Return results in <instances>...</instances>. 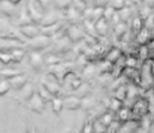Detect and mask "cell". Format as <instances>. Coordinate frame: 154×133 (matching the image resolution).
Here are the masks:
<instances>
[{"mask_svg":"<svg viewBox=\"0 0 154 133\" xmlns=\"http://www.w3.org/2000/svg\"><path fill=\"white\" fill-rule=\"evenodd\" d=\"M15 5L14 3H11L10 0H2L0 2V11H2L4 15L12 16L15 15Z\"/></svg>","mask_w":154,"mask_h":133,"instance_id":"30bf717a","label":"cell"},{"mask_svg":"<svg viewBox=\"0 0 154 133\" xmlns=\"http://www.w3.org/2000/svg\"><path fill=\"white\" fill-rule=\"evenodd\" d=\"M149 38H150L149 29H147L146 26H145L143 29H142L141 31L137 34V40H138V42L141 44V45H146V44L149 42Z\"/></svg>","mask_w":154,"mask_h":133,"instance_id":"9a60e30c","label":"cell"},{"mask_svg":"<svg viewBox=\"0 0 154 133\" xmlns=\"http://www.w3.org/2000/svg\"><path fill=\"white\" fill-rule=\"evenodd\" d=\"M107 19L106 18H101L99 19L97 22L95 23V27H96V31H97V34L100 35H106L107 30H108V24H107Z\"/></svg>","mask_w":154,"mask_h":133,"instance_id":"5bb4252c","label":"cell"},{"mask_svg":"<svg viewBox=\"0 0 154 133\" xmlns=\"http://www.w3.org/2000/svg\"><path fill=\"white\" fill-rule=\"evenodd\" d=\"M38 92H39V95L43 98V101L45 102H49V101H53V94L50 92V91L48 90V88L45 87V86H41L39 90H38Z\"/></svg>","mask_w":154,"mask_h":133,"instance_id":"ac0fdd59","label":"cell"},{"mask_svg":"<svg viewBox=\"0 0 154 133\" xmlns=\"http://www.w3.org/2000/svg\"><path fill=\"white\" fill-rule=\"evenodd\" d=\"M93 132V124L92 122H87L84 125V129H82V133H92Z\"/></svg>","mask_w":154,"mask_h":133,"instance_id":"74e56055","label":"cell"},{"mask_svg":"<svg viewBox=\"0 0 154 133\" xmlns=\"http://www.w3.org/2000/svg\"><path fill=\"white\" fill-rule=\"evenodd\" d=\"M143 22H145V21L141 18V16H135V18L133 19V30L137 33V34H138V33L145 27Z\"/></svg>","mask_w":154,"mask_h":133,"instance_id":"ffe728a7","label":"cell"},{"mask_svg":"<svg viewBox=\"0 0 154 133\" xmlns=\"http://www.w3.org/2000/svg\"><path fill=\"white\" fill-rule=\"evenodd\" d=\"M11 54H12V60H14V61L19 63L22 59H23L24 50H23V49H14V50H11Z\"/></svg>","mask_w":154,"mask_h":133,"instance_id":"d4e9b609","label":"cell"},{"mask_svg":"<svg viewBox=\"0 0 154 133\" xmlns=\"http://www.w3.org/2000/svg\"><path fill=\"white\" fill-rule=\"evenodd\" d=\"M68 37H69L70 41H75V42H77V41L82 40L85 35V31L81 29V26H79V24H72V26L68 27V31H66Z\"/></svg>","mask_w":154,"mask_h":133,"instance_id":"8992f818","label":"cell"},{"mask_svg":"<svg viewBox=\"0 0 154 133\" xmlns=\"http://www.w3.org/2000/svg\"><path fill=\"white\" fill-rule=\"evenodd\" d=\"M127 34V24H126V22H119V23H116V26H115V35H118V37H122V35Z\"/></svg>","mask_w":154,"mask_h":133,"instance_id":"d6986e66","label":"cell"},{"mask_svg":"<svg viewBox=\"0 0 154 133\" xmlns=\"http://www.w3.org/2000/svg\"><path fill=\"white\" fill-rule=\"evenodd\" d=\"M145 5H147V7L150 8H154V0H145Z\"/></svg>","mask_w":154,"mask_h":133,"instance_id":"ab89813d","label":"cell"},{"mask_svg":"<svg viewBox=\"0 0 154 133\" xmlns=\"http://www.w3.org/2000/svg\"><path fill=\"white\" fill-rule=\"evenodd\" d=\"M147 110H149V103H147L146 99H143V98L137 99L135 103H134V106H133V113L134 114L142 117V115H145L147 113Z\"/></svg>","mask_w":154,"mask_h":133,"instance_id":"52a82bcc","label":"cell"},{"mask_svg":"<svg viewBox=\"0 0 154 133\" xmlns=\"http://www.w3.org/2000/svg\"><path fill=\"white\" fill-rule=\"evenodd\" d=\"M8 80H10L11 86H12L14 88H16V90H22V88L27 84V77L24 76V75H18V76H14Z\"/></svg>","mask_w":154,"mask_h":133,"instance_id":"8fae6325","label":"cell"},{"mask_svg":"<svg viewBox=\"0 0 154 133\" xmlns=\"http://www.w3.org/2000/svg\"><path fill=\"white\" fill-rule=\"evenodd\" d=\"M30 101H29V107L31 110H34V112L37 113H42L43 112V107H45V101H43V98L39 95V92L38 91H34V94H31V96H30Z\"/></svg>","mask_w":154,"mask_h":133,"instance_id":"3957f363","label":"cell"},{"mask_svg":"<svg viewBox=\"0 0 154 133\" xmlns=\"http://www.w3.org/2000/svg\"><path fill=\"white\" fill-rule=\"evenodd\" d=\"M43 63H45V59H43L42 54H41L38 50L32 52V53L30 54V64L32 66H41Z\"/></svg>","mask_w":154,"mask_h":133,"instance_id":"4fadbf2b","label":"cell"},{"mask_svg":"<svg viewBox=\"0 0 154 133\" xmlns=\"http://www.w3.org/2000/svg\"><path fill=\"white\" fill-rule=\"evenodd\" d=\"M39 27H41V34L51 37V35H54V34H58L61 27H62V23L61 22H57V23L48 24V26H41L39 24Z\"/></svg>","mask_w":154,"mask_h":133,"instance_id":"ba28073f","label":"cell"},{"mask_svg":"<svg viewBox=\"0 0 154 133\" xmlns=\"http://www.w3.org/2000/svg\"><path fill=\"white\" fill-rule=\"evenodd\" d=\"M42 86H45L46 88H48L49 91H50L53 95H57V94L60 92V84L57 83V80L56 79H45L42 82Z\"/></svg>","mask_w":154,"mask_h":133,"instance_id":"7c38bea8","label":"cell"},{"mask_svg":"<svg viewBox=\"0 0 154 133\" xmlns=\"http://www.w3.org/2000/svg\"><path fill=\"white\" fill-rule=\"evenodd\" d=\"M27 44H29L34 50H41V49L46 48V46L50 44V37L43 35V34H39V35H37V37H34V38H30Z\"/></svg>","mask_w":154,"mask_h":133,"instance_id":"277c9868","label":"cell"},{"mask_svg":"<svg viewBox=\"0 0 154 133\" xmlns=\"http://www.w3.org/2000/svg\"><path fill=\"white\" fill-rule=\"evenodd\" d=\"M0 2H2V0H0Z\"/></svg>","mask_w":154,"mask_h":133,"instance_id":"f6af8a7d","label":"cell"},{"mask_svg":"<svg viewBox=\"0 0 154 133\" xmlns=\"http://www.w3.org/2000/svg\"><path fill=\"white\" fill-rule=\"evenodd\" d=\"M115 14H116V11L114 10V8H111L109 5H107L106 8H104V16L103 18H106L107 21H112L114 19V16H115Z\"/></svg>","mask_w":154,"mask_h":133,"instance_id":"4dcf8cb0","label":"cell"},{"mask_svg":"<svg viewBox=\"0 0 154 133\" xmlns=\"http://www.w3.org/2000/svg\"><path fill=\"white\" fill-rule=\"evenodd\" d=\"M39 2H41V4H42V5H43V7H45V5H48V4H49V3H50V2H51V0H39Z\"/></svg>","mask_w":154,"mask_h":133,"instance_id":"60d3db41","label":"cell"},{"mask_svg":"<svg viewBox=\"0 0 154 133\" xmlns=\"http://www.w3.org/2000/svg\"><path fill=\"white\" fill-rule=\"evenodd\" d=\"M119 57H120V50L116 48H112L111 50L108 52V54H107V60H108L109 63H115Z\"/></svg>","mask_w":154,"mask_h":133,"instance_id":"603a6c76","label":"cell"},{"mask_svg":"<svg viewBox=\"0 0 154 133\" xmlns=\"http://www.w3.org/2000/svg\"><path fill=\"white\" fill-rule=\"evenodd\" d=\"M51 105H53V110L56 113H60L62 109H64V101L60 98H54L53 101H51Z\"/></svg>","mask_w":154,"mask_h":133,"instance_id":"484cf974","label":"cell"},{"mask_svg":"<svg viewBox=\"0 0 154 133\" xmlns=\"http://www.w3.org/2000/svg\"><path fill=\"white\" fill-rule=\"evenodd\" d=\"M123 106V101L119 98H112L111 102H109V110L112 112H119Z\"/></svg>","mask_w":154,"mask_h":133,"instance_id":"44dd1931","label":"cell"},{"mask_svg":"<svg viewBox=\"0 0 154 133\" xmlns=\"http://www.w3.org/2000/svg\"><path fill=\"white\" fill-rule=\"evenodd\" d=\"M14 49H23V42L19 40H14V38H5L0 37V50L3 52H11Z\"/></svg>","mask_w":154,"mask_h":133,"instance_id":"7a4b0ae2","label":"cell"},{"mask_svg":"<svg viewBox=\"0 0 154 133\" xmlns=\"http://www.w3.org/2000/svg\"><path fill=\"white\" fill-rule=\"evenodd\" d=\"M11 87H12V86H11V83H10V80H8V79L2 80V82H0V95L7 94L8 90H10Z\"/></svg>","mask_w":154,"mask_h":133,"instance_id":"4316f807","label":"cell"},{"mask_svg":"<svg viewBox=\"0 0 154 133\" xmlns=\"http://www.w3.org/2000/svg\"><path fill=\"white\" fill-rule=\"evenodd\" d=\"M119 16H120V21L122 22H127L128 19H130V16H131V8L130 7H126V8H123L122 11H119Z\"/></svg>","mask_w":154,"mask_h":133,"instance_id":"83f0119b","label":"cell"},{"mask_svg":"<svg viewBox=\"0 0 154 133\" xmlns=\"http://www.w3.org/2000/svg\"><path fill=\"white\" fill-rule=\"evenodd\" d=\"M119 129L120 128H119V125H118L116 122H112L111 125L107 128V132H108V133H118V132H119Z\"/></svg>","mask_w":154,"mask_h":133,"instance_id":"d590c367","label":"cell"},{"mask_svg":"<svg viewBox=\"0 0 154 133\" xmlns=\"http://www.w3.org/2000/svg\"><path fill=\"white\" fill-rule=\"evenodd\" d=\"M99 121H100V122L103 124V125H106L107 128H108V126L111 125L112 122H114V115H112V113H111V112H108V113H106V114L101 115L100 120H99Z\"/></svg>","mask_w":154,"mask_h":133,"instance_id":"7402d4cb","label":"cell"},{"mask_svg":"<svg viewBox=\"0 0 154 133\" xmlns=\"http://www.w3.org/2000/svg\"><path fill=\"white\" fill-rule=\"evenodd\" d=\"M152 71H153V77H154V64H153V66H152Z\"/></svg>","mask_w":154,"mask_h":133,"instance_id":"ee69618b","label":"cell"},{"mask_svg":"<svg viewBox=\"0 0 154 133\" xmlns=\"http://www.w3.org/2000/svg\"><path fill=\"white\" fill-rule=\"evenodd\" d=\"M108 5L115 11H122L123 8L127 7V2L126 0H108Z\"/></svg>","mask_w":154,"mask_h":133,"instance_id":"2e32d148","label":"cell"},{"mask_svg":"<svg viewBox=\"0 0 154 133\" xmlns=\"http://www.w3.org/2000/svg\"><path fill=\"white\" fill-rule=\"evenodd\" d=\"M0 61L4 63V64H8V63L14 61L11 52H3V50H0Z\"/></svg>","mask_w":154,"mask_h":133,"instance_id":"f546056e","label":"cell"},{"mask_svg":"<svg viewBox=\"0 0 154 133\" xmlns=\"http://www.w3.org/2000/svg\"><path fill=\"white\" fill-rule=\"evenodd\" d=\"M45 63L46 64H51V65H57L61 63V59L57 57L56 54H49V56L45 57Z\"/></svg>","mask_w":154,"mask_h":133,"instance_id":"1f68e13d","label":"cell"},{"mask_svg":"<svg viewBox=\"0 0 154 133\" xmlns=\"http://www.w3.org/2000/svg\"><path fill=\"white\" fill-rule=\"evenodd\" d=\"M131 2H133V3H134V4H139V3L145 2V0H131Z\"/></svg>","mask_w":154,"mask_h":133,"instance_id":"b9f144b4","label":"cell"},{"mask_svg":"<svg viewBox=\"0 0 154 133\" xmlns=\"http://www.w3.org/2000/svg\"><path fill=\"white\" fill-rule=\"evenodd\" d=\"M93 103H95V102L91 101V98H84L81 101V107H84V109H88V107H91Z\"/></svg>","mask_w":154,"mask_h":133,"instance_id":"8d00e7d4","label":"cell"},{"mask_svg":"<svg viewBox=\"0 0 154 133\" xmlns=\"http://www.w3.org/2000/svg\"><path fill=\"white\" fill-rule=\"evenodd\" d=\"M11 3H14V4H18V3H20V0H10Z\"/></svg>","mask_w":154,"mask_h":133,"instance_id":"7bdbcfd3","label":"cell"},{"mask_svg":"<svg viewBox=\"0 0 154 133\" xmlns=\"http://www.w3.org/2000/svg\"><path fill=\"white\" fill-rule=\"evenodd\" d=\"M137 128V122H133V121H127L125 122L122 126H120L119 132L118 133H133Z\"/></svg>","mask_w":154,"mask_h":133,"instance_id":"e0dca14e","label":"cell"},{"mask_svg":"<svg viewBox=\"0 0 154 133\" xmlns=\"http://www.w3.org/2000/svg\"><path fill=\"white\" fill-rule=\"evenodd\" d=\"M104 132H107V126L103 125L100 121L93 124V133H104Z\"/></svg>","mask_w":154,"mask_h":133,"instance_id":"e575fe53","label":"cell"},{"mask_svg":"<svg viewBox=\"0 0 154 133\" xmlns=\"http://www.w3.org/2000/svg\"><path fill=\"white\" fill-rule=\"evenodd\" d=\"M27 11H29L34 23H42L45 14H43V5L41 4L39 0H30L29 4H27Z\"/></svg>","mask_w":154,"mask_h":133,"instance_id":"6da1fadb","label":"cell"},{"mask_svg":"<svg viewBox=\"0 0 154 133\" xmlns=\"http://www.w3.org/2000/svg\"><path fill=\"white\" fill-rule=\"evenodd\" d=\"M19 31L29 38H34L41 34V27L37 23H31V24H26V26H20Z\"/></svg>","mask_w":154,"mask_h":133,"instance_id":"5b68a950","label":"cell"},{"mask_svg":"<svg viewBox=\"0 0 154 133\" xmlns=\"http://www.w3.org/2000/svg\"><path fill=\"white\" fill-rule=\"evenodd\" d=\"M53 3L56 4V7L58 8H62V10H65V8H69L70 7V0H53Z\"/></svg>","mask_w":154,"mask_h":133,"instance_id":"836d02e7","label":"cell"},{"mask_svg":"<svg viewBox=\"0 0 154 133\" xmlns=\"http://www.w3.org/2000/svg\"><path fill=\"white\" fill-rule=\"evenodd\" d=\"M64 107L68 110H77L81 107V99L77 96H68L64 99Z\"/></svg>","mask_w":154,"mask_h":133,"instance_id":"9c48e42d","label":"cell"},{"mask_svg":"<svg viewBox=\"0 0 154 133\" xmlns=\"http://www.w3.org/2000/svg\"><path fill=\"white\" fill-rule=\"evenodd\" d=\"M135 64H137V60H135V59H131V57L127 60V63H126V65L130 66V68H134V66H135Z\"/></svg>","mask_w":154,"mask_h":133,"instance_id":"f35d334b","label":"cell"},{"mask_svg":"<svg viewBox=\"0 0 154 133\" xmlns=\"http://www.w3.org/2000/svg\"><path fill=\"white\" fill-rule=\"evenodd\" d=\"M0 73H2L3 76L8 77V79H11V77H14V76L20 75V72L16 71V69H3V71H0Z\"/></svg>","mask_w":154,"mask_h":133,"instance_id":"d6a6232c","label":"cell"},{"mask_svg":"<svg viewBox=\"0 0 154 133\" xmlns=\"http://www.w3.org/2000/svg\"><path fill=\"white\" fill-rule=\"evenodd\" d=\"M66 16H68L69 19L80 18V16H81V11L77 10L75 5H73V7H69V10H68V12H66Z\"/></svg>","mask_w":154,"mask_h":133,"instance_id":"f1b7e54d","label":"cell"},{"mask_svg":"<svg viewBox=\"0 0 154 133\" xmlns=\"http://www.w3.org/2000/svg\"><path fill=\"white\" fill-rule=\"evenodd\" d=\"M130 115H131V112L128 109H120L119 112H118V117H119V120L122 121V122H127V121H130Z\"/></svg>","mask_w":154,"mask_h":133,"instance_id":"cb8c5ba5","label":"cell"}]
</instances>
